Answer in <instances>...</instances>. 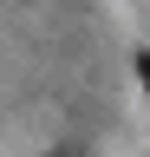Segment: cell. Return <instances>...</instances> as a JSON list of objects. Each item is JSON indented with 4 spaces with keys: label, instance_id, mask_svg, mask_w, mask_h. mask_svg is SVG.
Returning <instances> with one entry per match:
<instances>
[{
    "label": "cell",
    "instance_id": "6da1fadb",
    "mask_svg": "<svg viewBox=\"0 0 150 157\" xmlns=\"http://www.w3.org/2000/svg\"><path fill=\"white\" fill-rule=\"evenodd\" d=\"M137 78H144V92H150V52H137Z\"/></svg>",
    "mask_w": 150,
    "mask_h": 157
}]
</instances>
